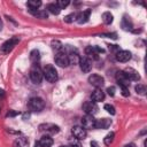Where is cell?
Instances as JSON below:
<instances>
[{"label": "cell", "instance_id": "37", "mask_svg": "<svg viewBox=\"0 0 147 147\" xmlns=\"http://www.w3.org/2000/svg\"><path fill=\"white\" fill-rule=\"evenodd\" d=\"M17 115V113L16 111H13V110H9L8 113H7V117H14V116H16Z\"/></svg>", "mask_w": 147, "mask_h": 147}, {"label": "cell", "instance_id": "38", "mask_svg": "<svg viewBox=\"0 0 147 147\" xmlns=\"http://www.w3.org/2000/svg\"><path fill=\"white\" fill-rule=\"evenodd\" d=\"M91 147H100L96 141H91Z\"/></svg>", "mask_w": 147, "mask_h": 147}, {"label": "cell", "instance_id": "14", "mask_svg": "<svg viewBox=\"0 0 147 147\" xmlns=\"http://www.w3.org/2000/svg\"><path fill=\"white\" fill-rule=\"evenodd\" d=\"M124 74H125V76L127 77V79L131 82H138L139 79H140V75H139V72L137 71V70H134V69H132V68H126L125 70H124Z\"/></svg>", "mask_w": 147, "mask_h": 147}, {"label": "cell", "instance_id": "17", "mask_svg": "<svg viewBox=\"0 0 147 147\" xmlns=\"http://www.w3.org/2000/svg\"><path fill=\"white\" fill-rule=\"evenodd\" d=\"M91 99L93 102H99V101H102L105 99V92L100 88H96L92 92L91 94Z\"/></svg>", "mask_w": 147, "mask_h": 147}, {"label": "cell", "instance_id": "41", "mask_svg": "<svg viewBox=\"0 0 147 147\" xmlns=\"http://www.w3.org/2000/svg\"><path fill=\"white\" fill-rule=\"evenodd\" d=\"M124 147H136V145H134V144H127V145H125Z\"/></svg>", "mask_w": 147, "mask_h": 147}, {"label": "cell", "instance_id": "19", "mask_svg": "<svg viewBox=\"0 0 147 147\" xmlns=\"http://www.w3.org/2000/svg\"><path fill=\"white\" fill-rule=\"evenodd\" d=\"M111 124V119L109 118H102L95 121V129H108Z\"/></svg>", "mask_w": 147, "mask_h": 147}, {"label": "cell", "instance_id": "42", "mask_svg": "<svg viewBox=\"0 0 147 147\" xmlns=\"http://www.w3.org/2000/svg\"><path fill=\"white\" fill-rule=\"evenodd\" d=\"M2 30V21H1V18H0V31Z\"/></svg>", "mask_w": 147, "mask_h": 147}, {"label": "cell", "instance_id": "9", "mask_svg": "<svg viewBox=\"0 0 147 147\" xmlns=\"http://www.w3.org/2000/svg\"><path fill=\"white\" fill-rule=\"evenodd\" d=\"M95 121L94 117L92 115H85L82 118V126L86 130V129H95Z\"/></svg>", "mask_w": 147, "mask_h": 147}, {"label": "cell", "instance_id": "26", "mask_svg": "<svg viewBox=\"0 0 147 147\" xmlns=\"http://www.w3.org/2000/svg\"><path fill=\"white\" fill-rule=\"evenodd\" d=\"M26 5L30 8V10H37V8H39L41 6V1H39V0H30V1H28Z\"/></svg>", "mask_w": 147, "mask_h": 147}, {"label": "cell", "instance_id": "18", "mask_svg": "<svg viewBox=\"0 0 147 147\" xmlns=\"http://www.w3.org/2000/svg\"><path fill=\"white\" fill-rule=\"evenodd\" d=\"M90 14H91V9H86L85 11L77 14V18H76V21H77L79 24L86 23V22L88 21V18H90Z\"/></svg>", "mask_w": 147, "mask_h": 147}, {"label": "cell", "instance_id": "29", "mask_svg": "<svg viewBox=\"0 0 147 147\" xmlns=\"http://www.w3.org/2000/svg\"><path fill=\"white\" fill-rule=\"evenodd\" d=\"M114 138H115V133H114V132L108 133V134L105 137V139H103L105 145H106V146H110V145L113 144V141H114Z\"/></svg>", "mask_w": 147, "mask_h": 147}, {"label": "cell", "instance_id": "2", "mask_svg": "<svg viewBox=\"0 0 147 147\" xmlns=\"http://www.w3.org/2000/svg\"><path fill=\"white\" fill-rule=\"evenodd\" d=\"M42 71L38 64H33L30 69V79L32 80L33 84H40L42 80Z\"/></svg>", "mask_w": 147, "mask_h": 147}, {"label": "cell", "instance_id": "39", "mask_svg": "<svg viewBox=\"0 0 147 147\" xmlns=\"http://www.w3.org/2000/svg\"><path fill=\"white\" fill-rule=\"evenodd\" d=\"M3 95H5V92H3V90H1V88H0V100L3 98Z\"/></svg>", "mask_w": 147, "mask_h": 147}, {"label": "cell", "instance_id": "10", "mask_svg": "<svg viewBox=\"0 0 147 147\" xmlns=\"http://www.w3.org/2000/svg\"><path fill=\"white\" fill-rule=\"evenodd\" d=\"M39 130L40 131H45L48 134H54L57 133L60 131V127L55 124H51V123H46V124H41L39 125Z\"/></svg>", "mask_w": 147, "mask_h": 147}, {"label": "cell", "instance_id": "20", "mask_svg": "<svg viewBox=\"0 0 147 147\" xmlns=\"http://www.w3.org/2000/svg\"><path fill=\"white\" fill-rule=\"evenodd\" d=\"M28 146H29V140L25 137H18L13 142V147H28Z\"/></svg>", "mask_w": 147, "mask_h": 147}, {"label": "cell", "instance_id": "30", "mask_svg": "<svg viewBox=\"0 0 147 147\" xmlns=\"http://www.w3.org/2000/svg\"><path fill=\"white\" fill-rule=\"evenodd\" d=\"M136 91H137L138 94L145 95L146 94V86L142 85V84H138V85H136Z\"/></svg>", "mask_w": 147, "mask_h": 147}, {"label": "cell", "instance_id": "33", "mask_svg": "<svg viewBox=\"0 0 147 147\" xmlns=\"http://www.w3.org/2000/svg\"><path fill=\"white\" fill-rule=\"evenodd\" d=\"M105 109L109 113V114H111V115H115V108H114V106H111V105H105Z\"/></svg>", "mask_w": 147, "mask_h": 147}, {"label": "cell", "instance_id": "3", "mask_svg": "<svg viewBox=\"0 0 147 147\" xmlns=\"http://www.w3.org/2000/svg\"><path fill=\"white\" fill-rule=\"evenodd\" d=\"M20 42V38L18 37H13L8 40H6L1 46H0V53L1 54H7L10 51H13V48Z\"/></svg>", "mask_w": 147, "mask_h": 147}, {"label": "cell", "instance_id": "27", "mask_svg": "<svg viewBox=\"0 0 147 147\" xmlns=\"http://www.w3.org/2000/svg\"><path fill=\"white\" fill-rule=\"evenodd\" d=\"M113 18H114V16L110 11H105L102 14V21H103L105 24H110L113 22Z\"/></svg>", "mask_w": 147, "mask_h": 147}, {"label": "cell", "instance_id": "7", "mask_svg": "<svg viewBox=\"0 0 147 147\" xmlns=\"http://www.w3.org/2000/svg\"><path fill=\"white\" fill-rule=\"evenodd\" d=\"M88 83H90L91 85H93L94 87L100 88V87H102L103 84H105V78H103L102 76H100V75L93 74V75H91V76L88 77Z\"/></svg>", "mask_w": 147, "mask_h": 147}, {"label": "cell", "instance_id": "8", "mask_svg": "<svg viewBox=\"0 0 147 147\" xmlns=\"http://www.w3.org/2000/svg\"><path fill=\"white\" fill-rule=\"evenodd\" d=\"M79 67H80V70L83 72H88L91 69H92V61L90 57L87 56H83V57H79Z\"/></svg>", "mask_w": 147, "mask_h": 147}, {"label": "cell", "instance_id": "43", "mask_svg": "<svg viewBox=\"0 0 147 147\" xmlns=\"http://www.w3.org/2000/svg\"><path fill=\"white\" fill-rule=\"evenodd\" d=\"M61 147H64V146H61Z\"/></svg>", "mask_w": 147, "mask_h": 147}, {"label": "cell", "instance_id": "25", "mask_svg": "<svg viewBox=\"0 0 147 147\" xmlns=\"http://www.w3.org/2000/svg\"><path fill=\"white\" fill-rule=\"evenodd\" d=\"M39 60H40V53H39V51L38 49L31 51V53H30V61L32 63H37Z\"/></svg>", "mask_w": 147, "mask_h": 147}, {"label": "cell", "instance_id": "35", "mask_svg": "<svg viewBox=\"0 0 147 147\" xmlns=\"http://www.w3.org/2000/svg\"><path fill=\"white\" fill-rule=\"evenodd\" d=\"M115 87L114 86H110V87H108L107 88V93H108V95H110V96H114L115 95Z\"/></svg>", "mask_w": 147, "mask_h": 147}, {"label": "cell", "instance_id": "11", "mask_svg": "<svg viewBox=\"0 0 147 147\" xmlns=\"http://www.w3.org/2000/svg\"><path fill=\"white\" fill-rule=\"evenodd\" d=\"M83 110L85 111L86 115H92L93 116L98 111V106L93 101H87V102H85L83 105Z\"/></svg>", "mask_w": 147, "mask_h": 147}, {"label": "cell", "instance_id": "36", "mask_svg": "<svg viewBox=\"0 0 147 147\" xmlns=\"http://www.w3.org/2000/svg\"><path fill=\"white\" fill-rule=\"evenodd\" d=\"M102 37H109V38H114V39L117 38L116 33H107V34H102Z\"/></svg>", "mask_w": 147, "mask_h": 147}, {"label": "cell", "instance_id": "31", "mask_svg": "<svg viewBox=\"0 0 147 147\" xmlns=\"http://www.w3.org/2000/svg\"><path fill=\"white\" fill-rule=\"evenodd\" d=\"M55 3L59 6L60 9H63V8H65V7L70 3V1H69V0H57Z\"/></svg>", "mask_w": 147, "mask_h": 147}, {"label": "cell", "instance_id": "24", "mask_svg": "<svg viewBox=\"0 0 147 147\" xmlns=\"http://www.w3.org/2000/svg\"><path fill=\"white\" fill-rule=\"evenodd\" d=\"M51 46H52L53 51H55L56 53H57V52L63 51V45H62V42H61L60 40H52Z\"/></svg>", "mask_w": 147, "mask_h": 147}, {"label": "cell", "instance_id": "21", "mask_svg": "<svg viewBox=\"0 0 147 147\" xmlns=\"http://www.w3.org/2000/svg\"><path fill=\"white\" fill-rule=\"evenodd\" d=\"M40 147H51L53 145V139L49 136H44L41 137V139L38 141Z\"/></svg>", "mask_w": 147, "mask_h": 147}, {"label": "cell", "instance_id": "34", "mask_svg": "<svg viewBox=\"0 0 147 147\" xmlns=\"http://www.w3.org/2000/svg\"><path fill=\"white\" fill-rule=\"evenodd\" d=\"M121 90H122V94H123L124 96H127V95L130 94V92H129V87H127V86H121Z\"/></svg>", "mask_w": 147, "mask_h": 147}, {"label": "cell", "instance_id": "6", "mask_svg": "<svg viewBox=\"0 0 147 147\" xmlns=\"http://www.w3.org/2000/svg\"><path fill=\"white\" fill-rule=\"evenodd\" d=\"M54 60H55V63L59 65V67H68L69 65V60H68V56H67V53L65 51H61V52H57L54 56Z\"/></svg>", "mask_w": 147, "mask_h": 147}, {"label": "cell", "instance_id": "13", "mask_svg": "<svg viewBox=\"0 0 147 147\" xmlns=\"http://www.w3.org/2000/svg\"><path fill=\"white\" fill-rule=\"evenodd\" d=\"M71 132H72L74 137L77 138V139H79V140L85 139V138H86V134H87V133H86V130H85L83 126H79V125L74 126L72 130H71Z\"/></svg>", "mask_w": 147, "mask_h": 147}, {"label": "cell", "instance_id": "28", "mask_svg": "<svg viewBox=\"0 0 147 147\" xmlns=\"http://www.w3.org/2000/svg\"><path fill=\"white\" fill-rule=\"evenodd\" d=\"M47 9H48L52 14H54V15H57V14H60V11H61V9L59 8V6H57L56 3H49V5L47 6Z\"/></svg>", "mask_w": 147, "mask_h": 147}, {"label": "cell", "instance_id": "5", "mask_svg": "<svg viewBox=\"0 0 147 147\" xmlns=\"http://www.w3.org/2000/svg\"><path fill=\"white\" fill-rule=\"evenodd\" d=\"M67 56H68V60H69V64H77L79 62V54H78V51L76 48H74L72 46L68 45L67 46Z\"/></svg>", "mask_w": 147, "mask_h": 147}, {"label": "cell", "instance_id": "40", "mask_svg": "<svg viewBox=\"0 0 147 147\" xmlns=\"http://www.w3.org/2000/svg\"><path fill=\"white\" fill-rule=\"evenodd\" d=\"M70 147H79V145L76 144V142H71V144H70Z\"/></svg>", "mask_w": 147, "mask_h": 147}, {"label": "cell", "instance_id": "4", "mask_svg": "<svg viewBox=\"0 0 147 147\" xmlns=\"http://www.w3.org/2000/svg\"><path fill=\"white\" fill-rule=\"evenodd\" d=\"M28 106H29V109H30L31 111L38 113V111H41V110L45 108V102H44V100H42L41 98L34 96V98H31V99L29 100Z\"/></svg>", "mask_w": 147, "mask_h": 147}, {"label": "cell", "instance_id": "32", "mask_svg": "<svg viewBox=\"0 0 147 147\" xmlns=\"http://www.w3.org/2000/svg\"><path fill=\"white\" fill-rule=\"evenodd\" d=\"M76 18H77V14H76V13H72V14H69V15H67V16L64 17V22L71 23V22H74Z\"/></svg>", "mask_w": 147, "mask_h": 147}, {"label": "cell", "instance_id": "12", "mask_svg": "<svg viewBox=\"0 0 147 147\" xmlns=\"http://www.w3.org/2000/svg\"><path fill=\"white\" fill-rule=\"evenodd\" d=\"M103 52H105V51H103L102 48L98 47V46H88V47L85 48V53H86L88 56H91V57H93V59H95V60L99 59L98 54L103 53Z\"/></svg>", "mask_w": 147, "mask_h": 147}, {"label": "cell", "instance_id": "23", "mask_svg": "<svg viewBox=\"0 0 147 147\" xmlns=\"http://www.w3.org/2000/svg\"><path fill=\"white\" fill-rule=\"evenodd\" d=\"M29 11L32 14V15H34L36 17H38V18H47L48 17V14H47V11L46 10H30L29 9Z\"/></svg>", "mask_w": 147, "mask_h": 147}, {"label": "cell", "instance_id": "15", "mask_svg": "<svg viewBox=\"0 0 147 147\" xmlns=\"http://www.w3.org/2000/svg\"><path fill=\"white\" fill-rule=\"evenodd\" d=\"M131 59V53L129 51H118L116 53V60L119 62H127Z\"/></svg>", "mask_w": 147, "mask_h": 147}, {"label": "cell", "instance_id": "22", "mask_svg": "<svg viewBox=\"0 0 147 147\" xmlns=\"http://www.w3.org/2000/svg\"><path fill=\"white\" fill-rule=\"evenodd\" d=\"M122 28H123V30H125V31L132 30L133 25H132V22L130 21L129 17H126V16L123 17V20H122Z\"/></svg>", "mask_w": 147, "mask_h": 147}, {"label": "cell", "instance_id": "16", "mask_svg": "<svg viewBox=\"0 0 147 147\" xmlns=\"http://www.w3.org/2000/svg\"><path fill=\"white\" fill-rule=\"evenodd\" d=\"M116 79H117V82H118V85L119 86H127L129 87V79H127V77L125 76V74H124V71H118L117 74H116Z\"/></svg>", "mask_w": 147, "mask_h": 147}, {"label": "cell", "instance_id": "1", "mask_svg": "<svg viewBox=\"0 0 147 147\" xmlns=\"http://www.w3.org/2000/svg\"><path fill=\"white\" fill-rule=\"evenodd\" d=\"M42 75L46 78V80L49 82V83H55L57 80V71L52 64H46L45 65Z\"/></svg>", "mask_w": 147, "mask_h": 147}, {"label": "cell", "instance_id": "44", "mask_svg": "<svg viewBox=\"0 0 147 147\" xmlns=\"http://www.w3.org/2000/svg\"><path fill=\"white\" fill-rule=\"evenodd\" d=\"M0 111H1V109H0Z\"/></svg>", "mask_w": 147, "mask_h": 147}]
</instances>
